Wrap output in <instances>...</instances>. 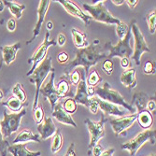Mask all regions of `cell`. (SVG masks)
<instances>
[{
	"instance_id": "cell-1",
	"label": "cell",
	"mask_w": 156,
	"mask_h": 156,
	"mask_svg": "<svg viewBox=\"0 0 156 156\" xmlns=\"http://www.w3.org/2000/svg\"><path fill=\"white\" fill-rule=\"evenodd\" d=\"M99 39H94L88 47L83 49H77L75 51L76 57L73 61L66 64L64 67V74L68 78L72 69L76 66H83L85 77H87L89 70L93 66H95L98 61L108 57V53L101 51L99 46Z\"/></svg>"
},
{
	"instance_id": "cell-2",
	"label": "cell",
	"mask_w": 156,
	"mask_h": 156,
	"mask_svg": "<svg viewBox=\"0 0 156 156\" xmlns=\"http://www.w3.org/2000/svg\"><path fill=\"white\" fill-rule=\"evenodd\" d=\"M94 94H96V96L98 98H100L101 100H104L106 102L114 104L117 106L119 105V106L123 107L125 109L131 112V114L136 113V108H134L133 106L127 103L125 101L124 97L118 91L113 89L108 81H105L102 86L94 87Z\"/></svg>"
},
{
	"instance_id": "cell-3",
	"label": "cell",
	"mask_w": 156,
	"mask_h": 156,
	"mask_svg": "<svg viewBox=\"0 0 156 156\" xmlns=\"http://www.w3.org/2000/svg\"><path fill=\"white\" fill-rule=\"evenodd\" d=\"M51 56H46V58L42 61L35 69V71L32 73V78L30 79V82L35 83L36 85V93H35V99L33 104V110L37 107L38 105V95L40 88L42 87V83L44 82L46 77L51 73L54 68L51 65Z\"/></svg>"
},
{
	"instance_id": "cell-4",
	"label": "cell",
	"mask_w": 156,
	"mask_h": 156,
	"mask_svg": "<svg viewBox=\"0 0 156 156\" xmlns=\"http://www.w3.org/2000/svg\"><path fill=\"white\" fill-rule=\"evenodd\" d=\"M132 39L131 27L129 25V29L127 31L126 36L120 40L116 45H112L111 41H108L104 46L105 50H108V57L110 59L112 57H120L122 58H130L133 54V49L130 45V41Z\"/></svg>"
},
{
	"instance_id": "cell-5",
	"label": "cell",
	"mask_w": 156,
	"mask_h": 156,
	"mask_svg": "<svg viewBox=\"0 0 156 156\" xmlns=\"http://www.w3.org/2000/svg\"><path fill=\"white\" fill-rule=\"evenodd\" d=\"M105 1H98L94 5L83 3L82 6L84 9L90 13L91 18L99 23H103L106 24H119L121 20L114 17L108 10L104 4Z\"/></svg>"
},
{
	"instance_id": "cell-6",
	"label": "cell",
	"mask_w": 156,
	"mask_h": 156,
	"mask_svg": "<svg viewBox=\"0 0 156 156\" xmlns=\"http://www.w3.org/2000/svg\"><path fill=\"white\" fill-rule=\"evenodd\" d=\"M108 119L106 118L105 114H101V118L99 121L95 122L91 119H86L84 121V123L86 124L87 129L90 133V143L88 146V155H92V150L93 148L98 144L99 140L102 139L105 135V123L107 122Z\"/></svg>"
},
{
	"instance_id": "cell-7",
	"label": "cell",
	"mask_w": 156,
	"mask_h": 156,
	"mask_svg": "<svg viewBox=\"0 0 156 156\" xmlns=\"http://www.w3.org/2000/svg\"><path fill=\"white\" fill-rule=\"evenodd\" d=\"M26 114V109L23 108L18 113H8L7 109H4L3 115L4 119L0 121V129L3 135V137H9L13 133L19 130L22 118Z\"/></svg>"
},
{
	"instance_id": "cell-8",
	"label": "cell",
	"mask_w": 156,
	"mask_h": 156,
	"mask_svg": "<svg viewBox=\"0 0 156 156\" xmlns=\"http://www.w3.org/2000/svg\"><path fill=\"white\" fill-rule=\"evenodd\" d=\"M155 134L156 131L154 130H144L142 132L138 133L135 137L130 139L129 141H127L126 143L122 144L121 149L122 150H126L128 151L131 156H135L139 149L142 147L146 142L150 141L151 144L154 145L155 144Z\"/></svg>"
},
{
	"instance_id": "cell-9",
	"label": "cell",
	"mask_w": 156,
	"mask_h": 156,
	"mask_svg": "<svg viewBox=\"0 0 156 156\" xmlns=\"http://www.w3.org/2000/svg\"><path fill=\"white\" fill-rule=\"evenodd\" d=\"M130 27H131V33L134 36V40H135V48L133 51V55L131 56L132 59L135 61L136 66H140V59L141 56L144 52H150L151 50L149 48V45L145 40V37L139 29V27L136 24V21L134 19L130 23Z\"/></svg>"
},
{
	"instance_id": "cell-10",
	"label": "cell",
	"mask_w": 156,
	"mask_h": 156,
	"mask_svg": "<svg viewBox=\"0 0 156 156\" xmlns=\"http://www.w3.org/2000/svg\"><path fill=\"white\" fill-rule=\"evenodd\" d=\"M56 45H57V42H56L54 39L50 38V32L47 31L46 34H45V38H44L43 42H42V43L39 45V47L37 48V50L34 52L32 57L29 58L27 61L28 64H32L31 69L26 73L27 77L31 76L32 73L35 71V69L37 68V66L46 58V54H47L48 49L50 47H51V46H56Z\"/></svg>"
},
{
	"instance_id": "cell-11",
	"label": "cell",
	"mask_w": 156,
	"mask_h": 156,
	"mask_svg": "<svg viewBox=\"0 0 156 156\" xmlns=\"http://www.w3.org/2000/svg\"><path fill=\"white\" fill-rule=\"evenodd\" d=\"M137 114H131V115H126L122 117H117V118H112L109 117L108 121H109V123L112 127V130L114 132V134L118 136L120 135H122L126 133V131L128 130V128L134 124V122L136 120Z\"/></svg>"
},
{
	"instance_id": "cell-12",
	"label": "cell",
	"mask_w": 156,
	"mask_h": 156,
	"mask_svg": "<svg viewBox=\"0 0 156 156\" xmlns=\"http://www.w3.org/2000/svg\"><path fill=\"white\" fill-rule=\"evenodd\" d=\"M54 78H55V70H53V71L51 73L49 81L44 85L43 87H41L40 91H39V93H41V94L43 95V97L50 102L51 110L54 108L55 105L58 103L59 99H60L58 96L57 91H56V89H55Z\"/></svg>"
},
{
	"instance_id": "cell-13",
	"label": "cell",
	"mask_w": 156,
	"mask_h": 156,
	"mask_svg": "<svg viewBox=\"0 0 156 156\" xmlns=\"http://www.w3.org/2000/svg\"><path fill=\"white\" fill-rule=\"evenodd\" d=\"M51 1H50V0H40L39 1L38 8H37V24L33 30V36L30 40L26 41V44L32 43V42L36 39V37L39 35L42 23H43V22L45 20V16H46L48 9L51 6Z\"/></svg>"
},
{
	"instance_id": "cell-14",
	"label": "cell",
	"mask_w": 156,
	"mask_h": 156,
	"mask_svg": "<svg viewBox=\"0 0 156 156\" xmlns=\"http://www.w3.org/2000/svg\"><path fill=\"white\" fill-rule=\"evenodd\" d=\"M56 2H58L60 5H62L63 8L66 9V11L68 14H70V15L80 19L86 25L90 24L92 21L91 16H89L88 14L83 12L74 2L69 1V0H58V1H56Z\"/></svg>"
},
{
	"instance_id": "cell-15",
	"label": "cell",
	"mask_w": 156,
	"mask_h": 156,
	"mask_svg": "<svg viewBox=\"0 0 156 156\" xmlns=\"http://www.w3.org/2000/svg\"><path fill=\"white\" fill-rule=\"evenodd\" d=\"M80 73H81V80L77 85V91H76V94H75L73 99L76 101L77 104H80V105H83L86 108H88L89 102H90V97L88 96V94H87L86 77H85L84 71H82Z\"/></svg>"
},
{
	"instance_id": "cell-16",
	"label": "cell",
	"mask_w": 156,
	"mask_h": 156,
	"mask_svg": "<svg viewBox=\"0 0 156 156\" xmlns=\"http://www.w3.org/2000/svg\"><path fill=\"white\" fill-rule=\"evenodd\" d=\"M57 129L58 128L55 126L51 117L45 118L43 122L37 125V131L41 140H46L48 138L52 137L56 133V131H57Z\"/></svg>"
},
{
	"instance_id": "cell-17",
	"label": "cell",
	"mask_w": 156,
	"mask_h": 156,
	"mask_svg": "<svg viewBox=\"0 0 156 156\" xmlns=\"http://www.w3.org/2000/svg\"><path fill=\"white\" fill-rule=\"evenodd\" d=\"M52 117H54L60 123H63L66 125H70V126L74 127V128L77 127V124L74 122L72 116L67 114V113L63 109L62 103H57L55 105L54 108L52 109Z\"/></svg>"
},
{
	"instance_id": "cell-18",
	"label": "cell",
	"mask_w": 156,
	"mask_h": 156,
	"mask_svg": "<svg viewBox=\"0 0 156 156\" xmlns=\"http://www.w3.org/2000/svg\"><path fill=\"white\" fill-rule=\"evenodd\" d=\"M95 100L98 103V107L103 112V114L111 115V116H116V117H122L125 116V112L122 110L117 105L111 104L108 102H106L104 100H101L100 98L95 97Z\"/></svg>"
},
{
	"instance_id": "cell-19",
	"label": "cell",
	"mask_w": 156,
	"mask_h": 156,
	"mask_svg": "<svg viewBox=\"0 0 156 156\" xmlns=\"http://www.w3.org/2000/svg\"><path fill=\"white\" fill-rule=\"evenodd\" d=\"M21 42H16L15 44L12 45H6L1 47V51L3 53V62L7 65L9 66L14 60L16 59V54L17 51L21 49Z\"/></svg>"
},
{
	"instance_id": "cell-20",
	"label": "cell",
	"mask_w": 156,
	"mask_h": 156,
	"mask_svg": "<svg viewBox=\"0 0 156 156\" xmlns=\"http://www.w3.org/2000/svg\"><path fill=\"white\" fill-rule=\"evenodd\" d=\"M29 141L40 143L41 142L40 136L38 134H33L32 131L29 129H23L17 135L15 139L12 141V144H22V143L29 142Z\"/></svg>"
},
{
	"instance_id": "cell-21",
	"label": "cell",
	"mask_w": 156,
	"mask_h": 156,
	"mask_svg": "<svg viewBox=\"0 0 156 156\" xmlns=\"http://www.w3.org/2000/svg\"><path fill=\"white\" fill-rule=\"evenodd\" d=\"M8 151H9L13 156H40L41 151H31L27 149L26 144H13L9 146Z\"/></svg>"
},
{
	"instance_id": "cell-22",
	"label": "cell",
	"mask_w": 156,
	"mask_h": 156,
	"mask_svg": "<svg viewBox=\"0 0 156 156\" xmlns=\"http://www.w3.org/2000/svg\"><path fill=\"white\" fill-rule=\"evenodd\" d=\"M121 82L128 89L135 88L137 84L136 78V69L130 67L124 70L121 75Z\"/></svg>"
},
{
	"instance_id": "cell-23",
	"label": "cell",
	"mask_w": 156,
	"mask_h": 156,
	"mask_svg": "<svg viewBox=\"0 0 156 156\" xmlns=\"http://www.w3.org/2000/svg\"><path fill=\"white\" fill-rule=\"evenodd\" d=\"M148 101H149V96L147 94H145L144 92H136L132 96V102L130 105L131 106L135 105L136 111L140 112L141 110L146 109Z\"/></svg>"
},
{
	"instance_id": "cell-24",
	"label": "cell",
	"mask_w": 156,
	"mask_h": 156,
	"mask_svg": "<svg viewBox=\"0 0 156 156\" xmlns=\"http://www.w3.org/2000/svg\"><path fill=\"white\" fill-rule=\"evenodd\" d=\"M136 114V120L141 128L145 130L150 129L153 123V116L151 115V113L147 109H143L140 112H137Z\"/></svg>"
},
{
	"instance_id": "cell-25",
	"label": "cell",
	"mask_w": 156,
	"mask_h": 156,
	"mask_svg": "<svg viewBox=\"0 0 156 156\" xmlns=\"http://www.w3.org/2000/svg\"><path fill=\"white\" fill-rule=\"evenodd\" d=\"M71 36L73 38L74 45L77 49H83L88 47L89 42L87 40V35L85 33L76 29V28H72Z\"/></svg>"
},
{
	"instance_id": "cell-26",
	"label": "cell",
	"mask_w": 156,
	"mask_h": 156,
	"mask_svg": "<svg viewBox=\"0 0 156 156\" xmlns=\"http://www.w3.org/2000/svg\"><path fill=\"white\" fill-rule=\"evenodd\" d=\"M2 105L3 106H6V107H8L12 112H14V113H18V112H20L22 109H23V107H27L28 106V102L26 103V102H24V103H23V102H21L19 99H17L15 96H10L7 101H5V102H3L2 103Z\"/></svg>"
},
{
	"instance_id": "cell-27",
	"label": "cell",
	"mask_w": 156,
	"mask_h": 156,
	"mask_svg": "<svg viewBox=\"0 0 156 156\" xmlns=\"http://www.w3.org/2000/svg\"><path fill=\"white\" fill-rule=\"evenodd\" d=\"M4 5L8 7V9H9V12L12 14V15L15 17L16 19H21L22 15H23V11L25 9V6L24 5H21L15 2H11V1H8V0H5Z\"/></svg>"
},
{
	"instance_id": "cell-28",
	"label": "cell",
	"mask_w": 156,
	"mask_h": 156,
	"mask_svg": "<svg viewBox=\"0 0 156 156\" xmlns=\"http://www.w3.org/2000/svg\"><path fill=\"white\" fill-rule=\"evenodd\" d=\"M56 91H57L58 96L59 98H64V97H67L70 95V85L69 82L67 81V80L65 79V77L63 76V78L59 80V82L57 83L55 87Z\"/></svg>"
},
{
	"instance_id": "cell-29",
	"label": "cell",
	"mask_w": 156,
	"mask_h": 156,
	"mask_svg": "<svg viewBox=\"0 0 156 156\" xmlns=\"http://www.w3.org/2000/svg\"><path fill=\"white\" fill-rule=\"evenodd\" d=\"M63 142H64V138L62 136V133L59 129H57L56 133L53 136V139H52V143H51V152L55 153L61 150V148L63 147Z\"/></svg>"
},
{
	"instance_id": "cell-30",
	"label": "cell",
	"mask_w": 156,
	"mask_h": 156,
	"mask_svg": "<svg viewBox=\"0 0 156 156\" xmlns=\"http://www.w3.org/2000/svg\"><path fill=\"white\" fill-rule=\"evenodd\" d=\"M62 108L67 113V114L71 115L77 111L78 108V104L72 97H68L62 103Z\"/></svg>"
},
{
	"instance_id": "cell-31",
	"label": "cell",
	"mask_w": 156,
	"mask_h": 156,
	"mask_svg": "<svg viewBox=\"0 0 156 156\" xmlns=\"http://www.w3.org/2000/svg\"><path fill=\"white\" fill-rule=\"evenodd\" d=\"M12 94H13V96H15L17 99H19L21 102L24 103L26 101V94L21 83H16L14 85L12 88Z\"/></svg>"
},
{
	"instance_id": "cell-32",
	"label": "cell",
	"mask_w": 156,
	"mask_h": 156,
	"mask_svg": "<svg viewBox=\"0 0 156 156\" xmlns=\"http://www.w3.org/2000/svg\"><path fill=\"white\" fill-rule=\"evenodd\" d=\"M102 81V77L99 75L98 71L96 69H94L93 71L90 73V75L88 76V79H87V86H90V87H96L97 84L99 82Z\"/></svg>"
},
{
	"instance_id": "cell-33",
	"label": "cell",
	"mask_w": 156,
	"mask_h": 156,
	"mask_svg": "<svg viewBox=\"0 0 156 156\" xmlns=\"http://www.w3.org/2000/svg\"><path fill=\"white\" fill-rule=\"evenodd\" d=\"M146 21L148 23L150 33L154 34L155 30H156V11L155 10H153L148 14L147 17H146Z\"/></svg>"
},
{
	"instance_id": "cell-34",
	"label": "cell",
	"mask_w": 156,
	"mask_h": 156,
	"mask_svg": "<svg viewBox=\"0 0 156 156\" xmlns=\"http://www.w3.org/2000/svg\"><path fill=\"white\" fill-rule=\"evenodd\" d=\"M33 111H34V119H35L36 122L37 124L42 123V122L44 121V118H45L44 109H43V108H42V106L38 104L37 107Z\"/></svg>"
},
{
	"instance_id": "cell-35",
	"label": "cell",
	"mask_w": 156,
	"mask_h": 156,
	"mask_svg": "<svg viewBox=\"0 0 156 156\" xmlns=\"http://www.w3.org/2000/svg\"><path fill=\"white\" fill-rule=\"evenodd\" d=\"M129 29V26L127 23H125L124 22H120L119 24H117V27H116V34L118 35L119 38L122 40L127 34V31Z\"/></svg>"
},
{
	"instance_id": "cell-36",
	"label": "cell",
	"mask_w": 156,
	"mask_h": 156,
	"mask_svg": "<svg viewBox=\"0 0 156 156\" xmlns=\"http://www.w3.org/2000/svg\"><path fill=\"white\" fill-rule=\"evenodd\" d=\"M102 70L108 76L112 75L113 70H114V64H113L111 59L108 58V59H106L103 62V64H102Z\"/></svg>"
},
{
	"instance_id": "cell-37",
	"label": "cell",
	"mask_w": 156,
	"mask_h": 156,
	"mask_svg": "<svg viewBox=\"0 0 156 156\" xmlns=\"http://www.w3.org/2000/svg\"><path fill=\"white\" fill-rule=\"evenodd\" d=\"M68 79H69V81L72 83V85H77L80 83V81L81 80V73H80V70H79L78 68L75 69L73 72H71L68 76Z\"/></svg>"
},
{
	"instance_id": "cell-38",
	"label": "cell",
	"mask_w": 156,
	"mask_h": 156,
	"mask_svg": "<svg viewBox=\"0 0 156 156\" xmlns=\"http://www.w3.org/2000/svg\"><path fill=\"white\" fill-rule=\"evenodd\" d=\"M9 144L7 140L3 137V135L1 133V129H0V155L1 156H7L8 154V148Z\"/></svg>"
},
{
	"instance_id": "cell-39",
	"label": "cell",
	"mask_w": 156,
	"mask_h": 156,
	"mask_svg": "<svg viewBox=\"0 0 156 156\" xmlns=\"http://www.w3.org/2000/svg\"><path fill=\"white\" fill-rule=\"evenodd\" d=\"M143 72L146 75L155 74V72H156L155 71V64L151 60L146 61V63L144 64V66H143Z\"/></svg>"
},
{
	"instance_id": "cell-40",
	"label": "cell",
	"mask_w": 156,
	"mask_h": 156,
	"mask_svg": "<svg viewBox=\"0 0 156 156\" xmlns=\"http://www.w3.org/2000/svg\"><path fill=\"white\" fill-rule=\"evenodd\" d=\"M88 109L90 110V112L92 114H97L99 107H98V103L95 100V97H90V102H89V106H88Z\"/></svg>"
},
{
	"instance_id": "cell-41",
	"label": "cell",
	"mask_w": 156,
	"mask_h": 156,
	"mask_svg": "<svg viewBox=\"0 0 156 156\" xmlns=\"http://www.w3.org/2000/svg\"><path fill=\"white\" fill-rule=\"evenodd\" d=\"M69 60V54L66 51H61L59 52V54L57 55V61L59 62V64H66Z\"/></svg>"
},
{
	"instance_id": "cell-42",
	"label": "cell",
	"mask_w": 156,
	"mask_h": 156,
	"mask_svg": "<svg viewBox=\"0 0 156 156\" xmlns=\"http://www.w3.org/2000/svg\"><path fill=\"white\" fill-rule=\"evenodd\" d=\"M147 107H148V109L151 113V115L155 114V109H156V103H155V96L151 98L150 100L148 101L147 103Z\"/></svg>"
},
{
	"instance_id": "cell-43",
	"label": "cell",
	"mask_w": 156,
	"mask_h": 156,
	"mask_svg": "<svg viewBox=\"0 0 156 156\" xmlns=\"http://www.w3.org/2000/svg\"><path fill=\"white\" fill-rule=\"evenodd\" d=\"M104 151H105L104 148L100 144H96L92 150V154L94 156H100L104 152Z\"/></svg>"
},
{
	"instance_id": "cell-44",
	"label": "cell",
	"mask_w": 156,
	"mask_h": 156,
	"mask_svg": "<svg viewBox=\"0 0 156 156\" xmlns=\"http://www.w3.org/2000/svg\"><path fill=\"white\" fill-rule=\"evenodd\" d=\"M7 29L9 32H14L16 29V20L14 18H10L7 23Z\"/></svg>"
},
{
	"instance_id": "cell-45",
	"label": "cell",
	"mask_w": 156,
	"mask_h": 156,
	"mask_svg": "<svg viewBox=\"0 0 156 156\" xmlns=\"http://www.w3.org/2000/svg\"><path fill=\"white\" fill-rule=\"evenodd\" d=\"M64 156H77L76 155V152H75V143L72 142V143H70L66 154Z\"/></svg>"
},
{
	"instance_id": "cell-46",
	"label": "cell",
	"mask_w": 156,
	"mask_h": 156,
	"mask_svg": "<svg viewBox=\"0 0 156 156\" xmlns=\"http://www.w3.org/2000/svg\"><path fill=\"white\" fill-rule=\"evenodd\" d=\"M121 66L123 68V69H128V68H130V66H131V63H130V59L129 58H126V57H124V58H122L121 59Z\"/></svg>"
},
{
	"instance_id": "cell-47",
	"label": "cell",
	"mask_w": 156,
	"mask_h": 156,
	"mask_svg": "<svg viewBox=\"0 0 156 156\" xmlns=\"http://www.w3.org/2000/svg\"><path fill=\"white\" fill-rule=\"evenodd\" d=\"M66 36L63 34V33H60L58 36H57V44L60 46V47H63L65 44H66Z\"/></svg>"
},
{
	"instance_id": "cell-48",
	"label": "cell",
	"mask_w": 156,
	"mask_h": 156,
	"mask_svg": "<svg viewBox=\"0 0 156 156\" xmlns=\"http://www.w3.org/2000/svg\"><path fill=\"white\" fill-rule=\"evenodd\" d=\"M127 5H128V7L131 9H135L136 8V6L138 4V0H126V1H124Z\"/></svg>"
},
{
	"instance_id": "cell-49",
	"label": "cell",
	"mask_w": 156,
	"mask_h": 156,
	"mask_svg": "<svg viewBox=\"0 0 156 156\" xmlns=\"http://www.w3.org/2000/svg\"><path fill=\"white\" fill-rule=\"evenodd\" d=\"M115 151L114 148H109L107 151H104V152L100 156H113V153Z\"/></svg>"
},
{
	"instance_id": "cell-50",
	"label": "cell",
	"mask_w": 156,
	"mask_h": 156,
	"mask_svg": "<svg viewBox=\"0 0 156 156\" xmlns=\"http://www.w3.org/2000/svg\"><path fill=\"white\" fill-rule=\"evenodd\" d=\"M111 2L116 6H121L124 3V0H112Z\"/></svg>"
},
{
	"instance_id": "cell-51",
	"label": "cell",
	"mask_w": 156,
	"mask_h": 156,
	"mask_svg": "<svg viewBox=\"0 0 156 156\" xmlns=\"http://www.w3.org/2000/svg\"><path fill=\"white\" fill-rule=\"evenodd\" d=\"M46 26H47V29H48V31H49V30H51L52 28H53V23H52V22L49 21V22L47 23Z\"/></svg>"
},
{
	"instance_id": "cell-52",
	"label": "cell",
	"mask_w": 156,
	"mask_h": 156,
	"mask_svg": "<svg viewBox=\"0 0 156 156\" xmlns=\"http://www.w3.org/2000/svg\"><path fill=\"white\" fill-rule=\"evenodd\" d=\"M5 9V5H4V2L2 0H0V12H2Z\"/></svg>"
},
{
	"instance_id": "cell-53",
	"label": "cell",
	"mask_w": 156,
	"mask_h": 156,
	"mask_svg": "<svg viewBox=\"0 0 156 156\" xmlns=\"http://www.w3.org/2000/svg\"><path fill=\"white\" fill-rule=\"evenodd\" d=\"M3 97H4V92L2 90H0V101L2 100Z\"/></svg>"
},
{
	"instance_id": "cell-54",
	"label": "cell",
	"mask_w": 156,
	"mask_h": 156,
	"mask_svg": "<svg viewBox=\"0 0 156 156\" xmlns=\"http://www.w3.org/2000/svg\"><path fill=\"white\" fill-rule=\"evenodd\" d=\"M2 66H3V61L0 62V71H1V68H2Z\"/></svg>"
},
{
	"instance_id": "cell-55",
	"label": "cell",
	"mask_w": 156,
	"mask_h": 156,
	"mask_svg": "<svg viewBox=\"0 0 156 156\" xmlns=\"http://www.w3.org/2000/svg\"><path fill=\"white\" fill-rule=\"evenodd\" d=\"M151 156H155V154H151Z\"/></svg>"
},
{
	"instance_id": "cell-56",
	"label": "cell",
	"mask_w": 156,
	"mask_h": 156,
	"mask_svg": "<svg viewBox=\"0 0 156 156\" xmlns=\"http://www.w3.org/2000/svg\"><path fill=\"white\" fill-rule=\"evenodd\" d=\"M54 156H59V155H54Z\"/></svg>"
}]
</instances>
